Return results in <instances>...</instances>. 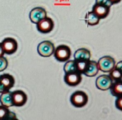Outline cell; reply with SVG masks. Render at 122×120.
Listing matches in <instances>:
<instances>
[{
	"label": "cell",
	"instance_id": "6da1fadb",
	"mask_svg": "<svg viewBox=\"0 0 122 120\" xmlns=\"http://www.w3.org/2000/svg\"><path fill=\"white\" fill-rule=\"evenodd\" d=\"M70 102L76 108H82L85 106L88 101V97L86 93L82 91L74 92L70 97Z\"/></svg>",
	"mask_w": 122,
	"mask_h": 120
},
{
	"label": "cell",
	"instance_id": "7a4b0ae2",
	"mask_svg": "<svg viewBox=\"0 0 122 120\" xmlns=\"http://www.w3.org/2000/svg\"><path fill=\"white\" fill-rule=\"evenodd\" d=\"M97 63L99 70L103 72H110L116 66L115 60L110 56H105L100 58Z\"/></svg>",
	"mask_w": 122,
	"mask_h": 120
},
{
	"label": "cell",
	"instance_id": "3957f363",
	"mask_svg": "<svg viewBox=\"0 0 122 120\" xmlns=\"http://www.w3.org/2000/svg\"><path fill=\"white\" fill-rule=\"evenodd\" d=\"M54 57L58 61L64 62L70 59L71 56V50L66 45H60L55 49Z\"/></svg>",
	"mask_w": 122,
	"mask_h": 120
},
{
	"label": "cell",
	"instance_id": "277c9868",
	"mask_svg": "<svg viewBox=\"0 0 122 120\" xmlns=\"http://www.w3.org/2000/svg\"><path fill=\"white\" fill-rule=\"evenodd\" d=\"M15 83L14 78L8 73L0 75V93L9 91L13 87Z\"/></svg>",
	"mask_w": 122,
	"mask_h": 120
},
{
	"label": "cell",
	"instance_id": "5b68a950",
	"mask_svg": "<svg viewBox=\"0 0 122 120\" xmlns=\"http://www.w3.org/2000/svg\"><path fill=\"white\" fill-rule=\"evenodd\" d=\"M38 52L42 57H50L54 53L55 50L54 45L50 41H44L38 44Z\"/></svg>",
	"mask_w": 122,
	"mask_h": 120
},
{
	"label": "cell",
	"instance_id": "8992f818",
	"mask_svg": "<svg viewBox=\"0 0 122 120\" xmlns=\"http://www.w3.org/2000/svg\"><path fill=\"white\" fill-rule=\"evenodd\" d=\"M2 49L4 53L11 54L15 53L18 48V43L16 40L11 37H7L1 42Z\"/></svg>",
	"mask_w": 122,
	"mask_h": 120
},
{
	"label": "cell",
	"instance_id": "52a82bcc",
	"mask_svg": "<svg viewBox=\"0 0 122 120\" xmlns=\"http://www.w3.org/2000/svg\"><path fill=\"white\" fill-rule=\"evenodd\" d=\"M37 29L42 33H48L52 30L54 26V21L51 18L46 17L36 24Z\"/></svg>",
	"mask_w": 122,
	"mask_h": 120
},
{
	"label": "cell",
	"instance_id": "ba28073f",
	"mask_svg": "<svg viewBox=\"0 0 122 120\" xmlns=\"http://www.w3.org/2000/svg\"><path fill=\"white\" fill-rule=\"evenodd\" d=\"M113 83V81L109 75H102L97 78L95 85L101 91H107L110 89Z\"/></svg>",
	"mask_w": 122,
	"mask_h": 120
},
{
	"label": "cell",
	"instance_id": "9c48e42d",
	"mask_svg": "<svg viewBox=\"0 0 122 120\" xmlns=\"http://www.w3.org/2000/svg\"><path fill=\"white\" fill-rule=\"evenodd\" d=\"M64 81L66 84L71 86L78 85L82 81L81 73L77 71L66 73L64 76Z\"/></svg>",
	"mask_w": 122,
	"mask_h": 120
},
{
	"label": "cell",
	"instance_id": "30bf717a",
	"mask_svg": "<svg viewBox=\"0 0 122 120\" xmlns=\"http://www.w3.org/2000/svg\"><path fill=\"white\" fill-rule=\"evenodd\" d=\"M12 101L13 106H23L27 100V95L22 91L18 90L11 92Z\"/></svg>",
	"mask_w": 122,
	"mask_h": 120
},
{
	"label": "cell",
	"instance_id": "8fae6325",
	"mask_svg": "<svg viewBox=\"0 0 122 120\" xmlns=\"http://www.w3.org/2000/svg\"><path fill=\"white\" fill-rule=\"evenodd\" d=\"M46 11L42 7H36L32 9L29 13V18L33 23L37 24L39 21L45 18Z\"/></svg>",
	"mask_w": 122,
	"mask_h": 120
},
{
	"label": "cell",
	"instance_id": "7c38bea8",
	"mask_svg": "<svg viewBox=\"0 0 122 120\" xmlns=\"http://www.w3.org/2000/svg\"><path fill=\"white\" fill-rule=\"evenodd\" d=\"M110 7L106 5L97 4L93 6L92 11L100 19H103L107 17L110 13Z\"/></svg>",
	"mask_w": 122,
	"mask_h": 120
},
{
	"label": "cell",
	"instance_id": "4fadbf2b",
	"mask_svg": "<svg viewBox=\"0 0 122 120\" xmlns=\"http://www.w3.org/2000/svg\"><path fill=\"white\" fill-rule=\"evenodd\" d=\"M75 60L77 62H88L90 60V51L85 48L79 49L74 54Z\"/></svg>",
	"mask_w": 122,
	"mask_h": 120
},
{
	"label": "cell",
	"instance_id": "5bb4252c",
	"mask_svg": "<svg viewBox=\"0 0 122 120\" xmlns=\"http://www.w3.org/2000/svg\"><path fill=\"white\" fill-rule=\"evenodd\" d=\"M99 71L98 66L97 62L89 60L83 74L88 77H93L96 75Z\"/></svg>",
	"mask_w": 122,
	"mask_h": 120
},
{
	"label": "cell",
	"instance_id": "9a60e30c",
	"mask_svg": "<svg viewBox=\"0 0 122 120\" xmlns=\"http://www.w3.org/2000/svg\"><path fill=\"white\" fill-rule=\"evenodd\" d=\"M0 102L2 106L5 107L7 108L13 106L11 92L7 91V92L2 93V94L0 96Z\"/></svg>",
	"mask_w": 122,
	"mask_h": 120
},
{
	"label": "cell",
	"instance_id": "2e32d148",
	"mask_svg": "<svg viewBox=\"0 0 122 120\" xmlns=\"http://www.w3.org/2000/svg\"><path fill=\"white\" fill-rule=\"evenodd\" d=\"M110 90L112 95L114 97H119L122 96V79L113 83Z\"/></svg>",
	"mask_w": 122,
	"mask_h": 120
},
{
	"label": "cell",
	"instance_id": "e0dca14e",
	"mask_svg": "<svg viewBox=\"0 0 122 120\" xmlns=\"http://www.w3.org/2000/svg\"><path fill=\"white\" fill-rule=\"evenodd\" d=\"M100 20V19L92 11L88 12L85 16L86 22L89 26H95L98 24Z\"/></svg>",
	"mask_w": 122,
	"mask_h": 120
},
{
	"label": "cell",
	"instance_id": "ac0fdd59",
	"mask_svg": "<svg viewBox=\"0 0 122 120\" xmlns=\"http://www.w3.org/2000/svg\"><path fill=\"white\" fill-rule=\"evenodd\" d=\"M64 71L65 73L77 71V66H76V63L75 60H67L65 63V65H64Z\"/></svg>",
	"mask_w": 122,
	"mask_h": 120
},
{
	"label": "cell",
	"instance_id": "d6986e66",
	"mask_svg": "<svg viewBox=\"0 0 122 120\" xmlns=\"http://www.w3.org/2000/svg\"><path fill=\"white\" fill-rule=\"evenodd\" d=\"M109 76L113 81H118L122 79V72L119 69L114 67V68L110 72Z\"/></svg>",
	"mask_w": 122,
	"mask_h": 120
},
{
	"label": "cell",
	"instance_id": "ffe728a7",
	"mask_svg": "<svg viewBox=\"0 0 122 120\" xmlns=\"http://www.w3.org/2000/svg\"><path fill=\"white\" fill-rule=\"evenodd\" d=\"M11 111L8 109V108L4 107L2 105L0 106V120H5L9 116Z\"/></svg>",
	"mask_w": 122,
	"mask_h": 120
},
{
	"label": "cell",
	"instance_id": "44dd1931",
	"mask_svg": "<svg viewBox=\"0 0 122 120\" xmlns=\"http://www.w3.org/2000/svg\"><path fill=\"white\" fill-rule=\"evenodd\" d=\"M8 66L7 59L4 56H0V72L4 71Z\"/></svg>",
	"mask_w": 122,
	"mask_h": 120
},
{
	"label": "cell",
	"instance_id": "7402d4cb",
	"mask_svg": "<svg viewBox=\"0 0 122 120\" xmlns=\"http://www.w3.org/2000/svg\"><path fill=\"white\" fill-rule=\"evenodd\" d=\"M115 105L116 107L118 110L122 111V96L117 97V99L115 101Z\"/></svg>",
	"mask_w": 122,
	"mask_h": 120
},
{
	"label": "cell",
	"instance_id": "603a6c76",
	"mask_svg": "<svg viewBox=\"0 0 122 120\" xmlns=\"http://www.w3.org/2000/svg\"><path fill=\"white\" fill-rule=\"evenodd\" d=\"M97 4H100L102 5H106L108 6V7H110L112 5V3L110 2L109 0H96Z\"/></svg>",
	"mask_w": 122,
	"mask_h": 120
},
{
	"label": "cell",
	"instance_id": "cb8c5ba5",
	"mask_svg": "<svg viewBox=\"0 0 122 120\" xmlns=\"http://www.w3.org/2000/svg\"><path fill=\"white\" fill-rule=\"evenodd\" d=\"M5 120H19L17 118V117L16 116H15V113L11 111L9 116H8V117H7V118Z\"/></svg>",
	"mask_w": 122,
	"mask_h": 120
},
{
	"label": "cell",
	"instance_id": "d4e9b609",
	"mask_svg": "<svg viewBox=\"0 0 122 120\" xmlns=\"http://www.w3.org/2000/svg\"><path fill=\"white\" fill-rule=\"evenodd\" d=\"M115 67L119 69V70H120L122 72V60L117 63V64L115 66Z\"/></svg>",
	"mask_w": 122,
	"mask_h": 120
},
{
	"label": "cell",
	"instance_id": "484cf974",
	"mask_svg": "<svg viewBox=\"0 0 122 120\" xmlns=\"http://www.w3.org/2000/svg\"><path fill=\"white\" fill-rule=\"evenodd\" d=\"M110 2L112 3V5L116 4H118L121 1V0H109Z\"/></svg>",
	"mask_w": 122,
	"mask_h": 120
},
{
	"label": "cell",
	"instance_id": "4316f807",
	"mask_svg": "<svg viewBox=\"0 0 122 120\" xmlns=\"http://www.w3.org/2000/svg\"><path fill=\"white\" fill-rule=\"evenodd\" d=\"M4 54V52L3 49H2L1 44L0 43V56H3Z\"/></svg>",
	"mask_w": 122,
	"mask_h": 120
},
{
	"label": "cell",
	"instance_id": "83f0119b",
	"mask_svg": "<svg viewBox=\"0 0 122 120\" xmlns=\"http://www.w3.org/2000/svg\"></svg>",
	"mask_w": 122,
	"mask_h": 120
}]
</instances>
